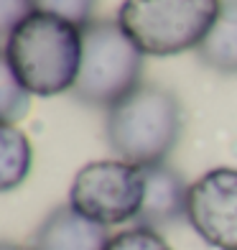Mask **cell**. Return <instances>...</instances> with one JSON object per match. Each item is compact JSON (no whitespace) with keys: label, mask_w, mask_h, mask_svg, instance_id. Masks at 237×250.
Masks as SVG:
<instances>
[{"label":"cell","mask_w":237,"mask_h":250,"mask_svg":"<svg viewBox=\"0 0 237 250\" xmlns=\"http://www.w3.org/2000/svg\"><path fill=\"white\" fill-rule=\"evenodd\" d=\"M36 10H39V0H0V28L8 36Z\"/></svg>","instance_id":"obj_14"},{"label":"cell","mask_w":237,"mask_h":250,"mask_svg":"<svg viewBox=\"0 0 237 250\" xmlns=\"http://www.w3.org/2000/svg\"><path fill=\"white\" fill-rule=\"evenodd\" d=\"M222 0H125L118 23L143 54L176 56L199 49Z\"/></svg>","instance_id":"obj_3"},{"label":"cell","mask_w":237,"mask_h":250,"mask_svg":"<svg viewBox=\"0 0 237 250\" xmlns=\"http://www.w3.org/2000/svg\"><path fill=\"white\" fill-rule=\"evenodd\" d=\"M145 199L143 166L122 158L92 161L77 171L69 189V207L102 227L138 220Z\"/></svg>","instance_id":"obj_5"},{"label":"cell","mask_w":237,"mask_h":250,"mask_svg":"<svg viewBox=\"0 0 237 250\" xmlns=\"http://www.w3.org/2000/svg\"><path fill=\"white\" fill-rule=\"evenodd\" d=\"M105 250H171V245L163 240V235L158 230L135 225L130 230L112 235Z\"/></svg>","instance_id":"obj_12"},{"label":"cell","mask_w":237,"mask_h":250,"mask_svg":"<svg viewBox=\"0 0 237 250\" xmlns=\"http://www.w3.org/2000/svg\"><path fill=\"white\" fill-rule=\"evenodd\" d=\"M143 171H145V199L135 222L140 227L158 230V227H168L184 220L189 184L181 179V174L166 164L143 166Z\"/></svg>","instance_id":"obj_7"},{"label":"cell","mask_w":237,"mask_h":250,"mask_svg":"<svg viewBox=\"0 0 237 250\" xmlns=\"http://www.w3.org/2000/svg\"><path fill=\"white\" fill-rule=\"evenodd\" d=\"M0 250H28V248H20V245H10V243H3Z\"/></svg>","instance_id":"obj_15"},{"label":"cell","mask_w":237,"mask_h":250,"mask_svg":"<svg viewBox=\"0 0 237 250\" xmlns=\"http://www.w3.org/2000/svg\"><path fill=\"white\" fill-rule=\"evenodd\" d=\"M92 8H95V0H39V10L66 18L79 28H84L92 21Z\"/></svg>","instance_id":"obj_13"},{"label":"cell","mask_w":237,"mask_h":250,"mask_svg":"<svg viewBox=\"0 0 237 250\" xmlns=\"http://www.w3.org/2000/svg\"><path fill=\"white\" fill-rule=\"evenodd\" d=\"M143 56L118 21H89L82 28V66L72 89L74 97L110 110L143 84Z\"/></svg>","instance_id":"obj_4"},{"label":"cell","mask_w":237,"mask_h":250,"mask_svg":"<svg viewBox=\"0 0 237 250\" xmlns=\"http://www.w3.org/2000/svg\"><path fill=\"white\" fill-rule=\"evenodd\" d=\"M186 220L212 248L237 250V168H212L189 184Z\"/></svg>","instance_id":"obj_6"},{"label":"cell","mask_w":237,"mask_h":250,"mask_svg":"<svg viewBox=\"0 0 237 250\" xmlns=\"http://www.w3.org/2000/svg\"><path fill=\"white\" fill-rule=\"evenodd\" d=\"M3 64L31 95L54 97L69 92L82 66V28L36 10L5 36Z\"/></svg>","instance_id":"obj_1"},{"label":"cell","mask_w":237,"mask_h":250,"mask_svg":"<svg viewBox=\"0 0 237 250\" xmlns=\"http://www.w3.org/2000/svg\"><path fill=\"white\" fill-rule=\"evenodd\" d=\"M33 148L16 125H0V191H13L26 181Z\"/></svg>","instance_id":"obj_10"},{"label":"cell","mask_w":237,"mask_h":250,"mask_svg":"<svg viewBox=\"0 0 237 250\" xmlns=\"http://www.w3.org/2000/svg\"><path fill=\"white\" fill-rule=\"evenodd\" d=\"M197 54L209 69L237 74V0H222L219 16Z\"/></svg>","instance_id":"obj_9"},{"label":"cell","mask_w":237,"mask_h":250,"mask_svg":"<svg viewBox=\"0 0 237 250\" xmlns=\"http://www.w3.org/2000/svg\"><path fill=\"white\" fill-rule=\"evenodd\" d=\"M31 110V92L16 79V74L3 64L0 79V125H16Z\"/></svg>","instance_id":"obj_11"},{"label":"cell","mask_w":237,"mask_h":250,"mask_svg":"<svg viewBox=\"0 0 237 250\" xmlns=\"http://www.w3.org/2000/svg\"><path fill=\"white\" fill-rule=\"evenodd\" d=\"M184 130V107L171 89L138 84L107 110L105 138L122 161L135 166L166 164Z\"/></svg>","instance_id":"obj_2"},{"label":"cell","mask_w":237,"mask_h":250,"mask_svg":"<svg viewBox=\"0 0 237 250\" xmlns=\"http://www.w3.org/2000/svg\"><path fill=\"white\" fill-rule=\"evenodd\" d=\"M110 243L107 227L87 220L69 204L46 214L33 235L31 250H105Z\"/></svg>","instance_id":"obj_8"}]
</instances>
